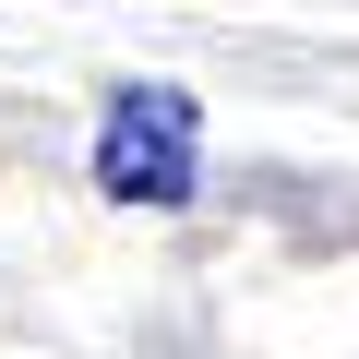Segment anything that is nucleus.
I'll use <instances>...</instances> for the list:
<instances>
[{"mask_svg":"<svg viewBox=\"0 0 359 359\" xmlns=\"http://www.w3.org/2000/svg\"><path fill=\"white\" fill-rule=\"evenodd\" d=\"M192 144H204V120H192L180 84H120L108 120H96V192L156 204V216L192 204Z\"/></svg>","mask_w":359,"mask_h":359,"instance_id":"f257e3e1","label":"nucleus"}]
</instances>
